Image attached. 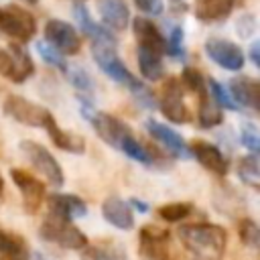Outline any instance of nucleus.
Masks as SVG:
<instances>
[{
    "label": "nucleus",
    "mask_w": 260,
    "mask_h": 260,
    "mask_svg": "<svg viewBox=\"0 0 260 260\" xmlns=\"http://www.w3.org/2000/svg\"><path fill=\"white\" fill-rule=\"evenodd\" d=\"M179 240L183 246L203 258V260H219L228 246V234L217 223H187L179 228Z\"/></svg>",
    "instance_id": "obj_1"
},
{
    "label": "nucleus",
    "mask_w": 260,
    "mask_h": 260,
    "mask_svg": "<svg viewBox=\"0 0 260 260\" xmlns=\"http://www.w3.org/2000/svg\"><path fill=\"white\" fill-rule=\"evenodd\" d=\"M91 55H93V61L98 63V67L114 81L126 85L128 89H132L134 93L140 95L142 102L146 104H152V93L144 87L142 81H138L130 69L124 65V61L118 57L116 53V43L114 41H91Z\"/></svg>",
    "instance_id": "obj_2"
},
{
    "label": "nucleus",
    "mask_w": 260,
    "mask_h": 260,
    "mask_svg": "<svg viewBox=\"0 0 260 260\" xmlns=\"http://www.w3.org/2000/svg\"><path fill=\"white\" fill-rule=\"evenodd\" d=\"M138 252L144 260H179L177 244L167 228L148 223L138 232Z\"/></svg>",
    "instance_id": "obj_3"
},
{
    "label": "nucleus",
    "mask_w": 260,
    "mask_h": 260,
    "mask_svg": "<svg viewBox=\"0 0 260 260\" xmlns=\"http://www.w3.org/2000/svg\"><path fill=\"white\" fill-rule=\"evenodd\" d=\"M39 236L45 240V242H53L61 248H67V250H83L89 240L87 236L71 221V219H65V217H59V215H53L49 213L41 228H39Z\"/></svg>",
    "instance_id": "obj_4"
},
{
    "label": "nucleus",
    "mask_w": 260,
    "mask_h": 260,
    "mask_svg": "<svg viewBox=\"0 0 260 260\" xmlns=\"http://www.w3.org/2000/svg\"><path fill=\"white\" fill-rule=\"evenodd\" d=\"M20 152L26 156V160L32 165V169L53 187H61L65 183L63 171L57 162V158L39 142L32 140H22L20 142Z\"/></svg>",
    "instance_id": "obj_5"
},
{
    "label": "nucleus",
    "mask_w": 260,
    "mask_h": 260,
    "mask_svg": "<svg viewBox=\"0 0 260 260\" xmlns=\"http://www.w3.org/2000/svg\"><path fill=\"white\" fill-rule=\"evenodd\" d=\"M35 73V63L26 49L16 43L0 47V75L12 83H24Z\"/></svg>",
    "instance_id": "obj_6"
},
{
    "label": "nucleus",
    "mask_w": 260,
    "mask_h": 260,
    "mask_svg": "<svg viewBox=\"0 0 260 260\" xmlns=\"http://www.w3.org/2000/svg\"><path fill=\"white\" fill-rule=\"evenodd\" d=\"M0 30L18 43H26L37 32V20L26 8L8 4L6 8H0Z\"/></svg>",
    "instance_id": "obj_7"
},
{
    "label": "nucleus",
    "mask_w": 260,
    "mask_h": 260,
    "mask_svg": "<svg viewBox=\"0 0 260 260\" xmlns=\"http://www.w3.org/2000/svg\"><path fill=\"white\" fill-rule=\"evenodd\" d=\"M158 108H160L162 116L173 124H185L191 120V110L185 104L183 85H181L179 77L165 79L160 95H158Z\"/></svg>",
    "instance_id": "obj_8"
},
{
    "label": "nucleus",
    "mask_w": 260,
    "mask_h": 260,
    "mask_svg": "<svg viewBox=\"0 0 260 260\" xmlns=\"http://www.w3.org/2000/svg\"><path fill=\"white\" fill-rule=\"evenodd\" d=\"M87 118H89L93 130L98 132V136H100L106 144H110V146H114V148H118V150L124 146V142H126L130 136H134L132 128H130L124 120H120L118 116H114V114H108V112H93V114H87Z\"/></svg>",
    "instance_id": "obj_9"
},
{
    "label": "nucleus",
    "mask_w": 260,
    "mask_h": 260,
    "mask_svg": "<svg viewBox=\"0 0 260 260\" xmlns=\"http://www.w3.org/2000/svg\"><path fill=\"white\" fill-rule=\"evenodd\" d=\"M4 114L24 126H35V128H43L45 122L53 116L47 108L35 102H28L22 95H8L4 100Z\"/></svg>",
    "instance_id": "obj_10"
},
{
    "label": "nucleus",
    "mask_w": 260,
    "mask_h": 260,
    "mask_svg": "<svg viewBox=\"0 0 260 260\" xmlns=\"http://www.w3.org/2000/svg\"><path fill=\"white\" fill-rule=\"evenodd\" d=\"M45 41L51 47H55L61 55H77L81 51V37L75 30V26L65 20H59V18L47 20Z\"/></svg>",
    "instance_id": "obj_11"
},
{
    "label": "nucleus",
    "mask_w": 260,
    "mask_h": 260,
    "mask_svg": "<svg viewBox=\"0 0 260 260\" xmlns=\"http://www.w3.org/2000/svg\"><path fill=\"white\" fill-rule=\"evenodd\" d=\"M10 179L12 183L20 189V195H22V207L26 213H37L41 203L45 201V195H47V189H45V183L39 181L32 173H28L26 169H10Z\"/></svg>",
    "instance_id": "obj_12"
},
{
    "label": "nucleus",
    "mask_w": 260,
    "mask_h": 260,
    "mask_svg": "<svg viewBox=\"0 0 260 260\" xmlns=\"http://www.w3.org/2000/svg\"><path fill=\"white\" fill-rule=\"evenodd\" d=\"M205 53L207 57L228 71H240L246 63V55L240 45L225 41V39H207L205 41Z\"/></svg>",
    "instance_id": "obj_13"
},
{
    "label": "nucleus",
    "mask_w": 260,
    "mask_h": 260,
    "mask_svg": "<svg viewBox=\"0 0 260 260\" xmlns=\"http://www.w3.org/2000/svg\"><path fill=\"white\" fill-rule=\"evenodd\" d=\"M187 152H191L197 158V162L203 169L211 171L213 175H217V177H225L228 175V169H230L228 158L223 156V152L213 142H207L203 138H195V140H191L187 144Z\"/></svg>",
    "instance_id": "obj_14"
},
{
    "label": "nucleus",
    "mask_w": 260,
    "mask_h": 260,
    "mask_svg": "<svg viewBox=\"0 0 260 260\" xmlns=\"http://www.w3.org/2000/svg\"><path fill=\"white\" fill-rule=\"evenodd\" d=\"M230 95L238 106L250 108L254 112L260 110V83L254 77L238 75L230 81Z\"/></svg>",
    "instance_id": "obj_15"
},
{
    "label": "nucleus",
    "mask_w": 260,
    "mask_h": 260,
    "mask_svg": "<svg viewBox=\"0 0 260 260\" xmlns=\"http://www.w3.org/2000/svg\"><path fill=\"white\" fill-rule=\"evenodd\" d=\"M132 32H134V37L138 41V47L148 49V51H154L158 55L165 53L167 39L162 37V32L158 30V26L152 20H148L144 16H136L132 20Z\"/></svg>",
    "instance_id": "obj_16"
},
{
    "label": "nucleus",
    "mask_w": 260,
    "mask_h": 260,
    "mask_svg": "<svg viewBox=\"0 0 260 260\" xmlns=\"http://www.w3.org/2000/svg\"><path fill=\"white\" fill-rule=\"evenodd\" d=\"M102 215L104 219L118 228V230H130L134 225V209L130 203L120 199L118 195H110L102 203Z\"/></svg>",
    "instance_id": "obj_17"
},
{
    "label": "nucleus",
    "mask_w": 260,
    "mask_h": 260,
    "mask_svg": "<svg viewBox=\"0 0 260 260\" xmlns=\"http://www.w3.org/2000/svg\"><path fill=\"white\" fill-rule=\"evenodd\" d=\"M47 207L53 215H59L65 219H73L87 213L85 201H81L77 195H71V193H51L47 197Z\"/></svg>",
    "instance_id": "obj_18"
},
{
    "label": "nucleus",
    "mask_w": 260,
    "mask_h": 260,
    "mask_svg": "<svg viewBox=\"0 0 260 260\" xmlns=\"http://www.w3.org/2000/svg\"><path fill=\"white\" fill-rule=\"evenodd\" d=\"M98 12L100 18L108 28L124 30L130 24V10L124 0H98Z\"/></svg>",
    "instance_id": "obj_19"
},
{
    "label": "nucleus",
    "mask_w": 260,
    "mask_h": 260,
    "mask_svg": "<svg viewBox=\"0 0 260 260\" xmlns=\"http://www.w3.org/2000/svg\"><path fill=\"white\" fill-rule=\"evenodd\" d=\"M43 128L47 130L49 138L53 140V144H55L57 148H61V150H65V152H73V154L85 152V140H83L81 136L73 134V132H67V130L59 128L55 116H51V118L45 122Z\"/></svg>",
    "instance_id": "obj_20"
},
{
    "label": "nucleus",
    "mask_w": 260,
    "mask_h": 260,
    "mask_svg": "<svg viewBox=\"0 0 260 260\" xmlns=\"http://www.w3.org/2000/svg\"><path fill=\"white\" fill-rule=\"evenodd\" d=\"M234 4L236 0H195L193 14L201 22H219L232 14Z\"/></svg>",
    "instance_id": "obj_21"
},
{
    "label": "nucleus",
    "mask_w": 260,
    "mask_h": 260,
    "mask_svg": "<svg viewBox=\"0 0 260 260\" xmlns=\"http://www.w3.org/2000/svg\"><path fill=\"white\" fill-rule=\"evenodd\" d=\"M146 130H148V134L154 138V140H158L167 150H171L173 154H177V156H183V154H187V142L183 140V136L179 134V132H175L173 128H169V126H165V124H160V122H156V120H148L146 122Z\"/></svg>",
    "instance_id": "obj_22"
},
{
    "label": "nucleus",
    "mask_w": 260,
    "mask_h": 260,
    "mask_svg": "<svg viewBox=\"0 0 260 260\" xmlns=\"http://www.w3.org/2000/svg\"><path fill=\"white\" fill-rule=\"evenodd\" d=\"M223 122V114L221 108L217 106V102L211 98L209 89L197 93V124L201 128H215Z\"/></svg>",
    "instance_id": "obj_23"
},
{
    "label": "nucleus",
    "mask_w": 260,
    "mask_h": 260,
    "mask_svg": "<svg viewBox=\"0 0 260 260\" xmlns=\"http://www.w3.org/2000/svg\"><path fill=\"white\" fill-rule=\"evenodd\" d=\"M0 258L6 260H30V250L20 234L0 230Z\"/></svg>",
    "instance_id": "obj_24"
},
{
    "label": "nucleus",
    "mask_w": 260,
    "mask_h": 260,
    "mask_svg": "<svg viewBox=\"0 0 260 260\" xmlns=\"http://www.w3.org/2000/svg\"><path fill=\"white\" fill-rule=\"evenodd\" d=\"M73 16H75V20H77L81 32H83L85 37H89L91 41H114V43H116V39L112 37V32H110L108 28H104L102 24H98V22L89 16V12H87V8H85L83 4H75V6H73Z\"/></svg>",
    "instance_id": "obj_25"
},
{
    "label": "nucleus",
    "mask_w": 260,
    "mask_h": 260,
    "mask_svg": "<svg viewBox=\"0 0 260 260\" xmlns=\"http://www.w3.org/2000/svg\"><path fill=\"white\" fill-rule=\"evenodd\" d=\"M136 59H138V69H140L144 79H148V81H160L162 79V75H165L162 55L138 47L136 49Z\"/></svg>",
    "instance_id": "obj_26"
},
{
    "label": "nucleus",
    "mask_w": 260,
    "mask_h": 260,
    "mask_svg": "<svg viewBox=\"0 0 260 260\" xmlns=\"http://www.w3.org/2000/svg\"><path fill=\"white\" fill-rule=\"evenodd\" d=\"M81 260H126V256L116 242H98L83 248Z\"/></svg>",
    "instance_id": "obj_27"
},
{
    "label": "nucleus",
    "mask_w": 260,
    "mask_h": 260,
    "mask_svg": "<svg viewBox=\"0 0 260 260\" xmlns=\"http://www.w3.org/2000/svg\"><path fill=\"white\" fill-rule=\"evenodd\" d=\"M195 205L189 203V201H173V203H165L156 209L158 217L169 221V223H177V221H183L185 217H189L193 213Z\"/></svg>",
    "instance_id": "obj_28"
},
{
    "label": "nucleus",
    "mask_w": 260,
    "mask_h": 260,
    "mask_svg": "<svg viewBox=\"0 0 260 260\" xmlns=\"http://www.w3.org/2000/svg\"><path fill=\"white\" fill-rule=\"evenodd\" d=\"M238 177L250 185L252 189H258L260 187V171H258V158L256 154H248V156H242L238 160Z\"/></svg>",
    "instance_id": "obj_29"
},
{
    "label": "nucleus",
    "mask_w": 260,
    "mask_h": 260,
    "mask_svg": "<svg viewBox=\"0 0 260 260\" xmlns=\"http://www.w3.org/2000/svg\"><path fill=\"white\" fill-rule=\"evenodd\" d=\"M179 81H181L183 87H187V89L193 91V93H201V91L207 89V79H205L203 73H201L199 69H195V67H185Z\"/></svg>",
    "instance_id": "obj_30"
},
{
    "label": "nucleus",
    "mask_w": 260,
    "mask_h": 260,
    "mask_svg": "<svg viewBox=\"0 0 260 260\" xmlns=\"http://www.w3.org/2000/svg\"><path fill=\"white\" fill-rule=\"evenodd\" d=\"M207 89H209L211 98L217 102L219 108H228V110H238V108H240V106L232 100L228 87H223L219 81H215V79H207Z\"/></svg>",
    "instance_id": "obj_31"
},
{
    "label": "nucleus",
    "mask_w": 260,
    "mask_h": 260,
    "mask_svg": "<svg viewBox=\"0 0 260 260\" xmlns=\"http://www.w3.org/2000/svg\"><path fill=\"white\" fill-rule=\"evenodd\" d=\"M238 234H240V240L244 242V246H250V248L258 246L260 232H258V225H256L254 219H250V217L240 219L238 221Z\"/></svg>",
    "instance_id": "obj_32"
},
{
    "label": "nucleus",
    "mask_w": 260,
    "mask_h": 260,
    "mask_svg": "<svg viewBox=\"0 0 260 260\" xmlns=\"http://www.w3.org/2000/svg\"><path fill=\"white\" fill-rule=\"evenodd\" d=\"M37 51H39V55L43 57V61H47L49 65H53V67H57V69H61V71H67L65 57H63L55 47H51L47 41L37 43Z\"/></svg>",
    "instance_id": "obj_33"
},
{
    "label": "nucleus",
    "mask_w": 260,
    "mask_h": 260,
    "mask_svg": "<svg viewBox=\"0 0 260 260\" xmlns=\"http://www.w3.org/2000/svg\"><path fill=\"white\" fill-rule=\"evenodd\" d=\"M165 53H169L171 57L175 59H185V47H183V28L181 26H175L171 30V37L167 41V49Z\"/></svg>",
    "instance_id": "obj_34"
},
{
    "label": "nucleus",
    "mask_w": 260,
    "mask_h": 260,
    "mask_svg": "<svg viewBox=\"0 0 260 260\" xmlns=\"http://www.w3.org/2000/svg\"><path fill=\"white\" fill-rule=\"evenodd\" d=\"M242 142H244V146H248L252 152H258V148H260V138H258V132H256V126H254V124H244V128H242Z\"/></svg>",
    "instance_id": "obj_35"
},
{
    "label": "nucleus",
    "mask_w": 260,
    "mask_h": 260,
    "mask_svg": "<svg viewBox=\"0 0 260 260\" xmlns=\"http://www.w3.org/2000/svg\"><path fill=\"white\" fill-rule=\"evenodd\" d=\"M134 6L148 16H160L165 10L162 0H134Z\"/></svg>",
    "instance_id": "obj_36"
},
{
    "label": "nucleus",
    "mask_w": 260,
    "mask_h": 260,
    "mask_svg": "<svg viewBox=\"0 0 260 260\" xmlns=\"http://www.w3.org/2000/svg\"><path fill=\"white\" fill-rule=\"evenodd\" d=\"M238 35L240 37H250L254 30H256V18L254 14H244L238 18Z\"/></svg>",
    "instance_id": "obj_37"
},
{
    "label": "nucleus",
    "mask_w": 260,
    "mask_h": 260,
    "mask_svg": "<svg viewBox=\"0 0 260 260\" xmlns=\"http://www.w3.org/2000/svg\"><path fill=\"white\" fill-rule=\"evenodd\" d=\"M250 57H252L254 65L258 67V65H260V45H258V43L252 45V49H250Z\"/></svg>",
    "instance_id": "obj_38"
},
{
    "label": "nucleus",
    "mask_w": 260,
    "mask_h": 260,
    "mask_svg": "<svg viewBox=\"0 0 260 260\" xmlns=\"http://www.w3.org/2000/svg\"><path fill=\"white\" fill-rule=\"evenodd\" d=\"M130 205H136V207H138V209H142V211H146V209H148V205H146V203H142V201H138V199H132V201H130Z\"/></svg>",
    "instance_id": "obj_39"
},
{
    "label": "nucleus",
    "mask_w": 260,
    "mask_h": 260,
    "mask_svg": "<svg viewBox=\"0 0 260 260\" xmlns=\"http://www.w3.org/2000/svg\"><path fill=\"white\" fill-rule=\"evenodd\" d=\"M2 191H4V179H2V175H0V197H2Z\"/></svg>",
    "instance_id": "obj_40"
},
{
    "label": "nucleus",
    "mask_w": 260,
    "mask_h": 260,
    "mask_svg": "<svg viewBox=\"0 0 260 260\" xmlns=\"http://www.w3.org/2000/svg\"><path fill=\"white\" fill-rule=\"evenodd\" d=\"M20 2H24V4H37L39 0H20Z\"/></svg>",
    "instance_id": "obj_41"
},
{
    "label": "nucleus",
    "mask_w": 260,
    "mask_h": 260,
    "mask_svg": "<svg viewBox=\"0 0 260 260\" xmlns=\"http://www.w3.org/2000/svg\"><path fill=\"white\" fill-rule=\"evenodd\" d=\"M173 4H183V0H171Z\"/></svg>",
    "instance_id": "obj_42"
},
{
    "label": "nucleus",
    "mask_w": 260,
    "mask_h": 260,
    "mask_svg": "<svg viewBox=\"0 0 260 260\" xmlns=\"http://www.w3.org/2000/svg\"><path fill=\"white\" fill-rule=\"evenodd\" d=\"M0 260H6V258H0Z\"/></svg>",
    "instance_id": "obj_43"
}]
</instances>
